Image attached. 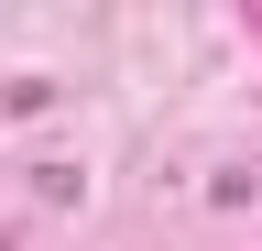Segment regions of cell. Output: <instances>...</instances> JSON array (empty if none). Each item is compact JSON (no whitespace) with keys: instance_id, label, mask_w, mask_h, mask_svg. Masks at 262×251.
Instances as JSON below:
<instances>
[{"instance_id":"1","label":"cell","mask_w":262,"mask_h":251,"mask_svg":"<svg viewBox=\"0 0 262 251\" xmlns=\"http://www.w3.org/2000/svg\"><path fill=\"white\" fill-rule=\"evenodd\" d=\"M33 197H44V208H77L88 175H77V164H33Z\"/></svg>"},{"instance_id":"2","label":"cell","mask_w":262,"mask_h":251,"mask_svg":"<svg viewBox=\"0 0 262 251\" xmlns=\"http://www.w3.org/2000/svg\"><path fill=\"white\" fill-rule=\"evenodd\" d=\"M0 251H11V240H0Z\"/></svg>"}]
</instances>
